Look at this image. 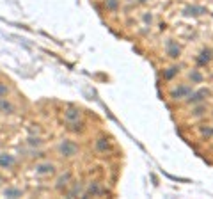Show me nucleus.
Returning a JSON list of instances; mask_svg holds the SVG:
<instances>
[{"label": "nucleus", "instance_id": "nucleus-10", "mask_svg": "<svg viewBox=\"0 0 213 199\" xmlns=\"http://www.w3.org/2000/svg\"><path fill=\"white\" fill-rule=\"evenodd\" d=\"M107 7H110V9H117V0H107Z\"/></svg>", "mask_w": 213, "mask_h": 199}, {"label": "nucleus", "instance_id": "nucleus-6", "mask_svg": "<svg viewBox=\"0 0 213 199\" xmlns=\"http://www.w3.org/2000/svg\"><path fill=\"white\" fill-rule=\"evenodd\" d=\"M167 48H169V55H171L172 59H176V57L179 55V48H178V46H176V44H174L172 41L167 43Z\"/></svg>", "mask_w": 213, "mask_h": 199}, {"label": "nucleus", "instance_id": "nucleus-2", "mask_svg": "<svg viewBox=\"0 0 213 199\" xmlns=\"http://www.w3.org/2000/svg\"><path fill=\"white\" fill-rule=\"evenodd\" d=\"M203 12H206V9L204 7H197V5H192V7H186L185 9V14H188V16H199Z\"/></svg>", "mask_w": 213, "mask_h": 199}, {"label": "nucleus", "instance_id": "nucleus-3", "mask_svg": "<svg viewBox=\"0 0 213 199\" xmlns=\"http://www.w3.org/2000/svg\"><path fill=\"white\" fill-rule=\"evenodd\" d=\"M206 94H208V91H206V89H201V91H197L195 94L190 96V98H188V101H190V103H197V101H203V98H204Z\"/></svg>", "mask_w": 213, "mask_h": 199}, {"label": "nucleus", "instance_id": "nucleus-12", "mask_svg": "<svg viewBox=\"0 0 213 199\" xmlns=\"http://www.w3.org/2000/svg\"><path fill=\"white\" fill-rule=\"evenodd\" d=\"M107 146H108V144H107V142H105V140H103V139H100V140H98V149H107Z\"/></svg>", "mask_w": 213, "mask_h": 199}, {"label": "nucleus", "instance_id": "nucleus-8", "mask_svg": "<svg viewBox=\"0 0 213 199\" xmlns=\"http://www.w3.org/2000/svg\"><path fill=\"white\" fill-rule=\"evenodd\" d=\"M4 194H5L7 197H20V196H21V190H18V189H7Z\"/></svg>", "mask_w": 213, "mask_h": 199}, {"label": "nucleus", "instance_id": "nucleus-9", "mask_svg": "<svg viewBox=\"0 0 213 199\" xmlns=\"http://www.w3.org/2000/svg\"><path fill=\"white\" fill-rule=\"evenodd\" d=\"M66 117H68V119H76V117H78V112H76V110H68V112H66Z\"/></svg>", "mask_w": 213, "mask_h": 199}, {"label": "nucleus", "instance_id": "nucleus-16", "mask_svg": "<svg viewBox=\"0 0 213 199\" xmlns=\"http://www.w3.org/2000/svg\"><path fill=\"white\" fill-rule=\"evenodd\" d=\"M176 71H178V69H176V68H171V69H169V71H167V73H165V76H167V78H171V76H172V75L176 73Z\"/></svg>", "mask_w": 213, "mask_h": 199}, {"label": "nucleus", "instance_id": "nucleus-7", "mask_svg": "<svg viewBox=\"0 0 213 199\" xmlns=\"http://www.w3.org/2000/svg\"><path fill=\"white\" fill-rule=\"evenodd\" d=\"M188 93H190V89H188V87H179L178 91H174V93H172V98L178 100V98H181L183 94H188Z\"/></svg>", "mask_w": 213, "mask_h": 199}, {"label": "nucleus", "instance_id": "nucleus-14", "mask_svg": "<svg viewBox=\"0 0 213 199\" xmlns=\"http://www.w3.org/2000/svg\"><path fill=\"white\" fill-rule=\"evenodd\" d=\"M68 179H69V174H66L64 178H61V179H59V187H62V185H66V181H68Z\"/></svg>", "mask_w": 213, "mask_h": 199}, {"label": "nucleus", "instance_id": "nucleus-11", "mask_svg": "<svg viewBox=\"0 0 213 199\" xmlns=\"http://www.w3.org/2000/svg\"><path fill=\"white\" fill-rule=\"evenodd\" d=\"M190 78H192L193 82H201V78H203V76H201V75L197 73V71H193V73L190 75Z\"/></svg>", "mask_w": 213, "mask_h": 199}, {"label": "nucleus", "instance_id": "nucleus-15", "mask_svg": "<svg viewBox=\"0 0 213 199\" xmlns=\"http://www.w3.org/2000/svg\"><path fill=\"white\" fill-rule=\"evenodd\" d=\"M0 107H2L4 110H11V108H12V107H11V105L7 103V101H2V103H0Z\"/></svg>", "mask_w": 213, "mask_h": 199}, {"label": "nucleus", "instance_id": "nucleus-4", "mask_svg": "<svg viewBox=\"0 0 213 199\" xmlns=\"http://www.w3.org/2000/svg\"><path fill=\"white\" fill-rule=\"evenodd\" d=\"M14 164V158L11 157V155H0V167H11Z\"/></svg>", "mask_w": 213, "mask_h": 199}, {"label": "nucleus", "instance_id": "nucleus-17", "mask_svg": "<svg viewBox=\"0 0 213 199\" xmlns=\"http://www.w3.org/2000/svg\"><path fill=\"white\" fill-rule=\"evenodd\" d=\"M140 2H147V0H140Z\"/></svg>", "mask_w": 213, "mask_h": 199}, {"label": "nucleus", "instance_id": "nucleus-5", "mask_svg": "<svg viewBox=\"0 0 213 199\" xmlns=\"http://www.w3.org/2000/svg\"><path fill=\"white\" fill-rule=\"evenodd\" d=\"M36 171H37L39 174H48V172L53 171V165H51V164H39V165L36 167Z\"/></svg>", "mask_w": 213, "mask_h": 199}, {"label": "nucleus", "instance_id": "nucleus-13", "mask_svg": "<svg viewBox=\"0 0 213 199\" xmlns=\"http://www.w3.org/2000/svg\"><path fill=\"white\" fill-rule=\"evenodd\" d=\"M5 94H7V85L0 84V98H2V96H5Z\"/></svg>", "mask_w": 213, "mask_h": 199}, {"label": "nucleus", "instance_id": "nucleus-1", "mask_svg": "<svg viewBox=\"0 0 213 199\" xmlns=\"http://www.w3.org/2000/svg\"><path fill=\"white\" fill-rule=\"evenodd\" d=\"M61 151H62V155H66V157H73V155H76V146L73 142H69V140H64L61 146Z\"/></svg>", "mask_w": 213, "mask_h": 199}]
</instances>
